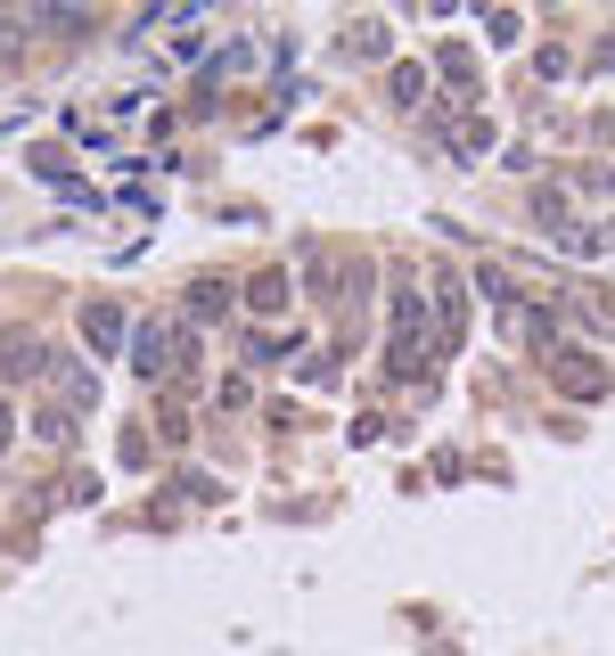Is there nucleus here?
<instances>
[{
	"mask_svg": "<svg viewBox=\"0 0 615 656\" xmlns=\"http://www.w3.org/2000/svg\"><path fill=\"white\" fill-rule=\"evenodd\" d=\"M550 377H558V386H575L583 402H599V394H607V370L591 362V353H575V345H550Z\"/></svg>",
	"mask_w": 615,
	"mask_h": 656,
	"instance_id": "1",
	"label": "nucleus"
},
{
	"mask_svg": "<svg viewBox=\"0 0 615 656\" xmlns=\"http://www.w3.org/2000/svg\"><path fill=\"white\" fill-rule=\"evenodd\" d=\"M41 370V345L33 336H9V377H33Z\"/></svg>",
	"mask_w": 615,
	"mask_h": 656,
	"instance_id": "3",
	"label": "nucleus"
},
{
	"mask_svg": "<svg viewBox=\"0 0 615 656\" xmlns=\"http://www.w3.org/2000/svg\"><path fill=\"white\" fill-rule=\"evenodd\" d=\"M82 329H91V345H115L123 312H115V304H91V312H82Z\"/></svg>",
	"mask_w": 615,
	"mask_h": 656,
	"instance_id": "2",
	"label": "nucleus"
}]
</instances>
